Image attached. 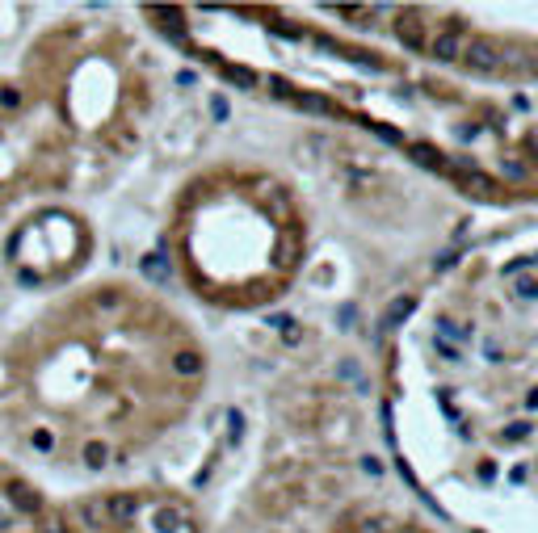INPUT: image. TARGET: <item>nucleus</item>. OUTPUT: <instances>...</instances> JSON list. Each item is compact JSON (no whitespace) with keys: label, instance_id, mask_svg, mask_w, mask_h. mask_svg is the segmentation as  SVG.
<instances>
[{"label":"nucleus","instance_id":"obj_1","mask_svg":"<svg viewBox=\"0 0 538 533\" xmlns=\"http://www.w3.org/2000/svg\"><path fill=\"white\" fill-rule=\"evenodd\" d=\"M396 38H400L408 50H425V21H421V13H400V21H396Z\"/></svg>","mask_w":538,"mask_h":533},{"label":"nucleus","instance_id":"obj_2","mask_svg":"<svg viewBox=\"0 0 538 533\" xmlns=\"http://www.w3.org/2000/svg\"><path fill=\"white\" fill-rule=\"evenodd\" d=\"M105 512H110V525H131L134 517H139V495H131V491L110 495L105 500Z\"/></svg>","mask_w":538,"mask_h":533},{"label":"nucleus","instance_id":"obj_3","mask_svg":"<svg viewBox=\"0 0 538 533\" xmlns=\"http://www.w3.org/2000/svg\"><path fill=\"white\" fill-rule=\"evenodd\" d=\"M4 495H9V504L13 508H21V512H43V495L30 488V483H21V479H9V488H4Z\"/></svg>","mask_w":538,"mask_h":533},{"label":"nucleus","instance_id":"obj_4","mask_svg":"<svg viewBox=\"0 0 538 533\" xmlns=\"http://www.w3.org/2000/svg\"><path fill=\"white\" fill-rule=\"evenodd\" d=\"M139 273H143V277H152L156 286H169L173 265H169V257H160V252H147V257L139 261Z\"/></svg>","mask_w":538,"mask_h":533},{"label":"nucleus","instance_id":"obj_5","mask_svg":"<svg viewBox=\"0 0 538 533\" xmlns=\"http://www.w3.org/2000/svg\"><path fill=\"white\" fill-rule=\"evenodd\" d=\"M76 512H80V521H85L89 529H101V525H110V512H105V500H101V495H93V500H80V504H76Z\"/></svg>","mask_w":538,"mask_h":533},{"label":"nucleus","instance_id":"obj_6","mask_svg":"<svg viewBox=\"0 0 538 533\" xmlns=\"http://www.w3.org/2000/svg\"><path fill=\"white\" fill-rule=\"evenodd\" d=\"M273 265H278V269H295V265H299V239H295V235H278Z\"/></svg>","mask_w":538,"mask_h":533},{"label":"nucleus","instance_id":"obj_7","mask_svg":"<svg viewBox=\"0 0 538 533\" xmlns=\"http://www.w3.org/2000/svg\"><path fill=\"white\" fill-rule=\"evenodd\" d=\"M202 365H206V361H202L198 349H181V353H173V370H177L181 378H198Z\"/></svg>","mask_w":538,"mask_h":533},{"label":"nucleus","instance_id":"obj_8","mask_svg":"<svg viewBox=\"0 0 538 533\" xmlns=\"http://www.w3.org/2000/svg\"><path fill=\"white\" fill-rule=\"evenodd\" d=\"M412 311H416V298H412V294H408V298H396V303L387 307V315H383V328H400Z\"/></svg>","mask_w":538,"mask_h":533},{"label":"nucleus","instance_id":"obj_9","mask_svg":"<svg viewBox=\"0 0 538 533\" xmlns=\"http://www.w3.org/2000/svg\"><path fill=\"white\" fill-rule=\"evenodd\" d=\"M85 466H89V470H105V466H110V445L105 441L85 445Z\"/></svg>","mask_w":538,"mask_h":533},{"label":"nucleus","instance_id":"obj_10","mask_svg":"<svg viewBox=\"0 0 538 533\" xmlns=\"http://www.w3.org/2000/svg\"><path fill=\"white\" fill-rule=\"evenodd\" d=\"M295 105H299V109H307V114H337V105H332V101L312 97V92H295Z\"/></svg>","mask_w":538,"mask_h":533},{"label":"nucleus","instance_id":"obj_11","mask_svg":"<svg viewBox=\"0 0 538 533\" xmlns=\"http://www.w3.org/2000/svg\"><path fill=\"white\" fill-rule=\"evenodd\" d=\"M227 441L231 445L244 441V411L240 407H227Z\"/></svg>","mask_w":538,"mask_h":533},{"label":"nucleus","instance_id":"obj_12","mask_svg":"<svg viewBox=\"0 0 538 533\" xmlns=\"http://www.w3.org/2000/svg\"><path fill=\"white\" fill-rule=\"evenodd\" d=\"M223 76H227V80H236V85H244V89H257V85H261V80H257V72L236 68V63H223Z\"/></svg>","mask_w":538,"mask_h":533},{"label":"nucleus","instance_id":"obj_13","mask_svg":"<svg viewBox=\"0 0 538 533\" xmlns=\"http://www.w3.org/2000/svg\"><path fill=\"white\" fill-rule=\"evenodd\" d=\"M177 525H181V508H160V512H156V529L160 533L177 529Z\"/></svg>","mask_w":538,"mask_h":533},{"label":"nucleus","instance_id":"obj_14","mask_svg":"<svg viewBox=\"0 0 538 533\" xmlns=\"http://www.w3.org/2000/svg\"><path fill=\"white\" fill-rule=\"evenodd\" d=\"M118 303H122L118 290H97V294H93V307H97V311H110V307H118Z\"/></svg>","mask_w":538,"mask_h":533},{"label":"nucleus","instance_id":"obj_15","mask_svg":"<svg viewBox=\"0 0 538 533\" xmlns=\"http://www.w3.org/2000/svg\"><path fill=\"white\" fill-rule=\"evenodd\" d=\"M211 118H215V122H227V101H223V92H211Z\"/></svg>","mask_w":538,"mask_h":533},{"label":"nucleus","instance_id":"obj_16","mask_svg":"<svg viewBox=\"0 0 538 533\" xmlns=\"http://www.w3.org/2000/svg\"><path fill=\"white\" fill-rule=\"evenodd\" d=\"M269 92H273V97H282V101H295V89H290L282 76H273V80H269Z\"/></svg>","mask_w":538,"mask_h":533},{"label":"nucleus","instance_id":"obj_17","mask_svg":"<svg viewBox=\"0 0 538 533\" xmlns=\"http://www.w3.org/2000/svg\"><path fill=\"white\" fill-rule=\"evenodd\" d=\"M21 105V89H0V109H17Z\"/></svg>","mask_w":538,"mask_h":533},{"label":"nucleus","instance_id":"obj_18","mask_svg":"<svg viewBox=\"0 0 538 533\" xmlns=\"http://www.w3.org/2000/svg\"><path fill=\"white\" fill-rule=\"evenodd\" d=\"M34 445H38V449H51V445H55V437H51V429H34Z\"/></svg>","mask_w":538,"mask_h":533},{"label":"nucleus","instance_id":"obj_19","mask_svg":"<svg viewBox=\"0 0 538 533\" xmlns=\"http://www.w3.org/2000/svg\"><path fill=\"white\" fill-rule=\"evenodd\" d=\"M43 533H68V525H63V517H51Z\"/></svg>","mask_w":538,"mask_h":533},{"label":"nucleus","instance_id":"obj_20","mask_svg":"<svg viewBox=\"0 0 538 533\" xmlns=\"http://www.w3.org/2000/svg\"><path fill=\"white\" fill-rule=\"evenodd\" d=\"M337 319H341V328H354V307L345 303V307H341V315H337Z\"/></svg>","mask_w":538,"mask_h":533},{"label":"nucleus","instance_id":"obj_21","mask_svg":"<svg viewBox=\"0 0 538 533\" xmlns=\"http://www.w3.org/2000/svg\"><path fill=\"white\" fill-rule=\"evenodd\" d=\"M362 470H366V475H379L383 466H379V458H362Z\"/></svg>","mask_w":538,"mask_h":533},{"label":"nucleus","instance_id":"obj_22","mask_svg":"<svg viewBox=\"0 0 538 533\" xmlns=\"http://www.w3.org/2000/svg\"><path fill=\"white\" fill-rule=\"evenodd\" d=\"M38 281H43L38 273H30V269H21V286H38Z\"/></svg>","mask_w":538,"mask_h":533},{"label":"nucleus","instance_id":"obj_23","mask_svg":"<svg viewBox=\"0 0 538 533\" xmlns=\"http://www.w3.org/2000/svg\"><path fill=\"white\" fill-rule=\"evenodd\" d=\"M13 529V512H4V508H0V533H9Z\"/></svg>","mask_w":538,"mask_h":533},{"label":"nucleus","instance_id":"obj_24","mask_svg":"<svg viewBox=\"0 0 538 533\" xmlns=\"http://www.w3.org/2000/svg\"><path fill=\"white\" fill-rule=\"evenodd\" d=\"M194 80H198V76H194V72H177V85H181V89H189V85H194Z\"/></svg>","mask_w":538,"mask_h":533}]
</instances>
